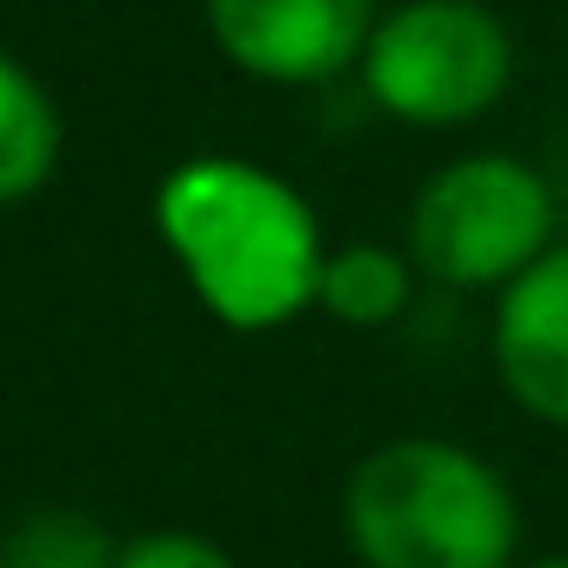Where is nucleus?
Here are the masks:
<instances>
[{"label":"nucleus","mask_w":568,"mask_h":568,"mask_svg":"<svg viewBox=\"0 0 568 568\" xmlns=\"http://www.w3.org/2000/svg\"><path fill=\"white\" fill-rule=\"evenodd\" d=\"M382 0H207L214 48L274 88H315L362 68Z\"/></svg>","instance_id":"39448f33"},{"label":"nucleus","mask_w":568,"mask_h":568,"mask_svg":"<svg viewBox=\"0 0 568 568\" xmlns=\"http://www.w3.org/2000/svg\"><path fill=\"white\" fill-rule=\"evenodd\" d=\"M521 568H568V555H541V561H521Z\"/></svg>","instance_id":"9b49d317"},{"label":"nucleus","mask_w":568,"mask_h":568,"mask_svg":"<svg viewBox=\"0 0 568 568\" xmlns=\"http://www.w3.org/2000/svg\"><path fill=\"white\" fill-rule=\"evenodd\" d=\"M515 81V41L488 0H402L362 48V88L402 128H468Z\"/></svg>","instance_id":"7ed1b4c3"},{"label":"nucleus","mask_w":568,"mask_h":568,"mask_svg":"<svg viewBox=\"0 0 568 568\" xmlns=\"http://www.w3.org/2000/svg\"><path fill=\"white\" fill-rule=\"evenodd\" d=\"M0 568H121V548L101 521L41 508L0 535Z\"/></svg>","instance_id":"1a4fd4ad"},{"label":"nucleus","mask_w":568,"mask_h":568,"mask_svg":"<svg viewBox=\"0 0 568 568\" xmlns=\"http://www.w3.org/2000/svg\"><path fill=\"white\" fill-rule=\"evenodd\" d=\"M342 528L362 568H515L521 508L495 462L442 435H402L355 462Z\"/></svg>","instance_id":"f03ea898"},{"label":"nucleus","mask_w":568,"mask_h":568,"mask_svg":"<svg viewBox=\"0 0 568 568\" xmlns=\"http://www.w3.org/2000/svg\"><path fill=\"white\" fill-rule=\"evenodd\" d=\"M54 161H61V114L48 88L21 61L0 54V207L48 187Z\"/></svg>","instance_id":"6e6552de"},{"label":"nucleus","mask_w":568,"mask_h":568,"mask_svg":"<svg viewBox=\"0 0 568 568\" xmlns=\"http://www.w3.org/2000/svg\"><path fill=\"white\" fill-rule=\"evenodd\" d=\"M121 568H234V555L194 528H154L121 541Z\"/></svg>","instance_id":"9d476101"},{"label":"nucleus","mask_w":568,"mask_h":568,"mask_svg":"<svg viewBox=\"0 0 568 568\" xmlns=\"http://www.w3.org/2000/svg\"><path fill=\"white\" fill-rule=\"evenodd\" d=\"M541 247H555V187L501 148L435 168L408 207V254L442 288H508Z\"/></svg>","instance_id":"20e7f679"},{"label":"nucleus","mask_w":568,"mask_h":568,"mask_svg":"<svg viewBox=\"0 0 568 568\" xmlns=\"http://www.w3.org/2000/svg\"><path fill=\"white\" fill-rule=\"evenodd\" d=\"M154 221L214 322L254 335L315 308L322 221L281 174L234 154L181 161L154 194Z\"/></svg>","instance_id":"f257e3e1"},{"label":"nucleus","mask_w":568,"mask_h":568,"mask_svg":"<svg viewBox=\"0 0 568 568\" xmlns=\"http://www.w3.org/2000/svg\"><path fill=\"white\" fill-rule=\"evenodd\" d=\"M415 254H395L382 241H348V247H328L322 261V288H315V308H328L342 328H388L408 315V295H415Z\"/></svg>","instance_id":"0eeeda50"},{"label":"nucleus","mask_w":568,"mask_h":568,"mask_svg":"<svg viewBox=\"0 0 568 568\" xmlns=\"http://www.w3.org/2000/svg\"><path fill=\"white\" fill-rule=\"evenodd\" d=\"M488 348L508 402L548 428H568V241L541 247L508 288H495Z\"/></svg>","instance_id":"423d86ee"}]
</instances>
